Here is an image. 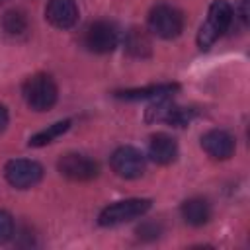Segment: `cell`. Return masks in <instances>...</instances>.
I'll return each instance as SVG.
<instances>
[{
  "label": "cell",
  "mask_w": 250,
  "mask_h": 250,
  "mask_svg": "<svg viewBox=\"0 0 250 250\" xmlns=\"http://www.w3.org/2000/svg\"><path fill=\"white\" fill-rule=\"evenodd\" d=\"M232 25V6L227 0H213L207 12L205 21L197 33V45L201 49H209L229 27Z\"/></svg>",
  "instance_id": "obj_1"
},
{
  "label": "cell",
  "mask_w": 250,
  "mask_h": 250,
  "mask_svg": "<svg viewBox=\"0 0 250 250\" xmlns=\"http://www.w3.org/2000/svg\"><path fill=\"white\" fill-rule=\"evenodd\" d=\"M21 96L31 109L47 111L57 104L59 90H57L55 80L49 74L37 72V74L25 78V82L21 84Z\"/></svg>",
  "instance_id": "obj_2"
},
{
  "label": "cell",
  "mask_w": 250,
  "mask_h": 250,
  "mask_svg": "<svg viewBox=\"0 0 250 250\" xmlns=\"http://www.w3.org/2000/svg\"><path fill=\"white\" fill-rule=\"evenodd\" d=\"M150 207H152V201L146 197H131V199L115 201V203L102 209V213L98 215V223L102 227L123 225V223H129L137 217H143Z\"/></svg>",
  "instance_id": "obj_3"
},
{
  "label": "cell",
  "mask_w": 250,
  "mask_h": 250,
  "mask_svg": "<svg viewBox=\"0 0 250 250\" xmlns=\"http://www.w3.org/2000/svg\"><path fill=\"white\" fill-rule=\"evenodd\" d=\"M148 29L160 39H174L184 31V14L170 4H156L148 12Z\"/></svg>",
  "instance_id": "obj_4"
},
{
  "label": "cell",
  "mask_w": 250,
  "mask_h": 250,
  "mask_svg": "<svg viewBox=\"0 0 250 250\" xmlns=\"http://www.w3.org/2000/svg\"><path fill=\"white\" fill-rule=\"evenodd\" d=\"M119 39H121L119 27L109 20H98V21L90 23L84 33L86 49L92 53H98V55L111 53L119 45Z\"/></svg>",
  "instance_id": "obj_5"
},
{
  "label": "cell",
  "mask_w": 250,
  "mask_h": 250,
  "mask_svg": "<svg viewBox=\"0 0 250 250\" xmlns=\"http://www.w3.org/2000/svg\"><path fill=\"white\" fill-rule=\"evenodd\" d=\"M193 117H195V109L178 105L168 98L156 100V104L148 105L145 113V119L148 123H168L174 127H186Z\"/></svg>",
  "instance_id": "obj_6"
},
{
  "label": "cell",
  "mask_w": 250,
  "mask_h": 250,
  "mask_svg": "<svg viewBox=\"0 0 250 250\" xmlns=\"http://www.w3.org/2000/svg\"><path fill=\"white\" fill-rule=\"evenodd\" d=\"M4 176L10 186L18 189H29L43 178V166L29 158H12L4 166Z\"/></svg>",
  "instance_id": "obj_7"
},
{
  "label": "cell",
  "mask_w": 250,
  "mask_h": 250,
  "mask_svg": "<svg viewBox=\"0 0 250 250\" xmlns=\"http://www.w3.org/2000/svg\"><path fill=\"white\" fill-rule=\"evenodd\" d=\"M57 170L61 172V176L72 180V182H90L94 178H98L100 174V164L80 152H66L59 158L57 162Z\"/></svg>",
  "instance_id": "obj_8"
},
{
  "label": "cell",
  "mask_w": 250,
  "mask_h": 250,
  "mask_svg": "<svg viewBox=\"0 0 250 250\" xmlns=\"http://www.w3.org/2000/svg\"><path fill=\"white\" fill-rule=\"evenodd\" d=\"M109 164H111V170L119 178L135 180V178L143 176V172L146 168V158L139 148H135L131 145H125V146H119V148L113 150V154L109 158Z\"/></svg>",
  "instance_id": "obj_9"
},
{
  "label": "cell",
  "mask_w": 250,
  "mask_h": 250,
  "mask_svg": "<svg viewBox=\"0 0 250 250\" xmlns=\"http://www.w3.org/2000/svg\"><path fill=\"white\" fill-rule=\"evenodd\" d=\"M201 148L215 160H227L234 154V137L225 129H211L201 137Z\"/></svg>",
  "instance_id": "obj_10"
},
{
  "label": "cell",
  "mask_w": 250,
  "mask_h": 250,
  "mask_svg": "<svg viewBox=\"0 0 250 250\" xmlns=\"http://www.w3.org/2000/svg\"><path fill=\"white\" fill-rule=\"evenodd\" d=\"M45 20L57 29H70L78 21V6L74 0H49Z\"/></svg>",
  "instance_id": "obj_11"
},
{
  "label": "cell",
  "mask_w": 250,
  "mask_h": 250,
  "mask_svg": "<svg viewBox=\"0 0 250 250\" xmlns=\"http://www.w3.org/2000/svg\"><path fill=\"white\" fill-rule=\"evenodd\" d=\"M180 90V84L176 82H160V84H150L145 88H127V90H115L113 96L117 100H127V102H139V100H160V98H170L174 92Z\"/></svg>",
  "instance_id": "obj_12"
},
{
  "label": "cell",
  "mask_w": 250,
  "mask_h": 250,
  "mask_svg": "<svg viewBox=\"0 0 250 250\" xmlns=\"http://www.w3.org/2000/svg\"><path fill=\"white\" fill-rule=\"evenodd\" d=\"M148 156L156 164H172L178 158V143L168 133H154L148 141Z\"/></svg>",
  "instance_id": "obj_13"
},
{
  "label": "cell",
  "mask_w": 250,
  "mask_h": 250,
  "mask_svg": "<svg viewBox=\"0 0 250 250\" xmlns=\"http://www.w3.org/2000/svg\"><path fill=\"white\" fill-rule=\"evenodd\" d=\"M182 219L191 227H203L211 219V205L203 197H191L186 199L180 207Z\"/></svg>",
  "instance_id": "obj_14"
},
{
  "label": "cell",
  "mask_w": 250,
  "mask_h": 250,
  "mask_svg": "<svg viewBox=\"0 0 250 250\" xmlns=\"http://www.w3.org/2000/svg\"><path fill=\"white\" fill-rule=\"evenodd\" d=\"M123 47L125 51L135 57V59H146L150 57L152 53V43H150V37L146 35L145 29H139V27H131L125 37H123Z\"/></svg>",
  "instance_id": "obj_15"
},
{
  "label": "cell",
  "mask_w": 250,
  "mask_h": 250,
  "mask_svg": "<svg viewBox=\"0 0 250 250\" xmlns=\"http://www.w3.org/2000/svg\"><path fill=\"white\" fill-rule=\"evenodd\" d=\"M70 127V119H62V121H57L45 129H41L39 133H35L31 139H29V146H45L49 143H53L57 137H61L62 133H66Z\"/></svg>",
  "instance_id": "obj_16"
},
{
  "label": "cell",
  "mask_w": 250,
  "mask_h": 250,
  "mask_svg": "<svg viewBox=\"0 0 250 250\" xmlns=\"http://www.w3.org/2000/svg\"><path fill=\"white\" fill-rule=\"evenodd\" d=\"M2 25L8 35H23L27 31V18L21 10H8L4 14Z\"/></svg>",
  "instance_id": "obj_17"
},
{
  "label": "cell",
  "mask_w": 250,
  "mask_h": 250,
  "mask_svg": "<svg viewBox=\"0 0 250 250\" xmlns=\"http://www.w3.org/2000/svg\"><path fill=\"white\" fill-rule=\"evenodd\" d=\"M14 236V219L10 217V213L0 211V244L10 240Z\"/></svg>",
  "instance_id": "obj_18"
},
{
  "label": "cell",
  "mask_w": 250,
  "mask_h": 250,
  "mask_svg": "<svg viewBox=\"0 0 250 250\" xmlns=\"http://www.w3.org/2000/svg\"><path fill=\"white\" fill-rule=\"evenodd\" d=\"M160 232H162V227L158 225V223H143L139 229H137V234H139V238H143V240H154V238H158L160 236Z\"/></svg>",
  "instance_id": "obj_19"
},
{
  "label": "cell",
  "mask_w": 250,
  "mask_h": 250,
  "mask_svg": "<svg viewBox=\"0 0 250 250\" xmlns=\"http://www.w3.org/2000/svg\"><path fill=\"white\" fill-rule=\"evenodd\" d=\"M8 125V109L0 104V131H4Z\"/></svg>",
  "instance_id": "obj_20"
}]
</instances>
